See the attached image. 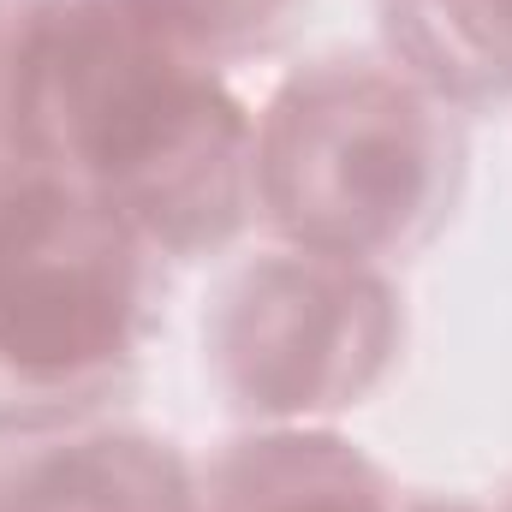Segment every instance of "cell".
<instances>
[{
	"instance_id": "5b68a950",
	"label": "cell",
	"mask_w": 512,
	"mask_h": 512,
	"mask_svg": "<svg viewBox=\"0 0 512 512\" xmlns=\"http://www.w3.org/2000/svg\"><path fill=\"white\" fill-rule=\"evenodd\" d=\"M0 512H203V471L137 423H72L0 459Z\"/></svg>"
},
{
	"instance_id": "3957f363",
	"label": "cell",
	"mask_w": 512,
	"mask_h": 512,
	"mask_svg": "<svg viewBox=\"0 0 512 512\" xmlns=\"http://www.w3.org/2000/svg\"><path fill=\"white\" fill-rule=\"evenodd\" d=\"M161 256L90 191L0 149V435L96 423L143 364Z\"/></svg>"
},
{
	"instance_id": "9c48e42d",
	"label": "cell",
	"mask_w": 512,
	"mask_h": 512,
	"mask_svg": "<svg viewBox=\"0 0 512 512\" xmlns=\"http://www.w3.org/2000/svg\"><path fill=\"white\" fill-rule=\"evenodd\" d=\"M6 48H12V12L0 0V131H6ZM6 149V143H0Z\"/></svg>"
},
{
	"instance_id": "ba28073f",
	"label": "cell",
	"mask_w": 512,
	"mask_h": 512,
	"mask_svg": "<svg viewBox=\"0 0 512 512\" xmlns=\"http://www.w3.org/2000/svg\"><path fill=\"white\" fill-rule=\"evenodd\" d=\"M137 6L155 12L167 30H179L191 48H203L209 60H239L286 36L304 0H137Z\"/></svg>"
},
{
	"instance_id": "8fae6325",
	"label": "cell",
	"mask_w": 512,
	"mask_h": 512,
	"mask_svg": "<svg viewBox=\"0 0 512 512\" xmlns=\"http://www.w3.org/2000/svg\"><path fill=\"white\" fill-rule=\"evenodd\" d=\"M501 512H512V501H507V507H501Z\"/></svg>"
},
{
	"instance_id": "8992f818",
	"label": "cell",
	"mask_w": 512,
	"mask_h": 512,
	"mask_svg": "<svg viewBox=\"0 0 512 512\" xmlns=\"http://www.w3.org/2000/svg\"><path fill=\"white\" fill-rule=\"evenodd\" d=\"M203 512H405L387 471L334 423L245 429L203 471Z\"/></svg>"
},
{
	"instance_id": "30bf717a",
	"label": "cell",
	"mask_w": 512,
	"mask_h": 512,
	"mask_svg": "<svg viewBox=\"0 0 512 512\" xmlns=\"http://www.w3.org/2000/svg\"><path fill=\"white\" fill-rule=\"evenodd\" d=\"M405 512H483L471 501H405Z\"/></svg>"
},
{
	"instance_id": "52a82bcc",
	"label": "cell",
	"mask_w": 512,
	"mask_h": 512,
	"mask_svg": "<svg viewBox=\"0 0 512 512\" xmlns=\"http://www.w3.org/2000/svg\"><path fill=\"white\" fill-rule=\"evenodd\" d=\"M382 60L453 114L512 102V0H376Z\"/></svg>"
},
{
	"instance_id": "7a4b0ae2",
	"label": "cell",
	"mask_w": 512,
	"mask_h": 512,
	"mask_svg": "<svg viewBox=\"0 0 512 512\" xmlns=\"http://www.w3.org/2000/svg\"><path fill=\"white\" fill-rule=\"evenodd\" d=\"M465 114L382 54H322L256 108V221L298 251L387 268L459 209Z\"/></svg>"
},
{
	"instance_id": "277c9868",
	"label": "cell",
	"mask_w": 512,
	"mask_h": 512,
	"mask_svg": "<svg viewBox=\"0 0 512 512\" xmlns=\"http://www.w3.org/2000/svg\"><path fill=\"white\" fill-rule=\"evenodd\" d=\"M405 304L387 268L268 245L239 256L203 310V376L251 429L340 423L393 376Z\"/></svg>"
},
{
	"instance_id": "6da1fadb",
	"label": "cell",
	"mask_w": 512,
	"mask_h": 512,
	"mask_svg": "<svg viewBox=\"0 0 512 512\" xmlns=\"http://www.w3.org/2000/svg\"><path fill=\"white\" fill-rule=\"evenodd\" d=\"M0 143L108 203L161 262L221 256L256 221V114L137 0H18Z\"/></svg>"
}]
</instances>
